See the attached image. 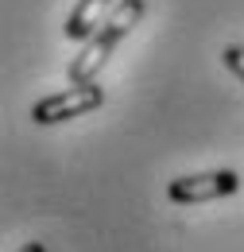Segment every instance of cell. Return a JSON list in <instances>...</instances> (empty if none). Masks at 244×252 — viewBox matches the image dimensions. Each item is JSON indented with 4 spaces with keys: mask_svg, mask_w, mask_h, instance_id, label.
Here are the masks:
<instances>
[{
    "mask_svg": "<svg viewBox=\"0 0 244 252\" xmlns=\"http://www.w3.org/2000/svg\"><path fill=\"white\" fill-rule=\"evenodd\" d=\"M241 190L237 171H202V175H179L167 183V198L175 206H202L217 198H233Z\"/></svg>",
    "mask_w": 244,
    "mask_h": 252,
    "instance_id": "obj_3",
    "label": "cell"
},
{
    "mask_svg": "<svg viewBox=\"0 0 244 252\" xmlns=\"http://www.w3.org/2000/svg\"><path fill=\"white\" fill-rule=\"evenodd\" d=\"M221 63L244 82V47H225V51H221Z\"/></svg>",
    "mask_w": 244,
    "mask_h": 252,
    "instance_id": "obj_5",
    "label": "cell"
},
{
    "mask_svg": "<svg viewBox=\"0 0 244 252\" xmlns=\"http://www.w3.org/2000/svg\"><path fill=\"white\" fill-rule=\"evenodd\" d=\"M109 8H113V0H78V4H74V12L66 16L62 35H66L70 43H86V39H93L97 28L109 20V16H105Z\"/></svg>",
    "mask_w": 244,
    "mask_h": 252,
    "instance_id": "obj_4",
    "label": "cell"
},
{
    "mask_svg": "<svg viewBox=\"0 0 244 252\" xmlns=\"http://www.w3.org/2000/svg\"><path fill=\"white\" fill-rule=\"evenodd\" d=\"M144 8H148L144 0H117L113 12H109V20L97 28L93 39L82 43L78 59L70 63V82H93V78L101 74V66L113 59V51H117L124 39L132 35V28L144 20Z\"/></svg>",
    "mask_w": 244,
    "mask_h": 252,
    "instance_id": "obj_1",
    "label": "cell"
},
{
    "mask_svg": "<svg viewBox=\"0 0 244 252\" xmlns=\"http://www.w3.org/2000/svg\"><path fill=\"white\" fill-rule=\"evenodd\" d=\"M101 105H105V90L97 82H70V90L35 101L31 105V121L35 125H62V121L86 117V113L101 109Z\"/></svg>",
    "mask_w": 244,
    "mask_h": 252,
    "instance_id": "obj_2",
    "label": "cell"
},
{
    "mask_svg": "<svg viewBox=\"0 0 244 252\" xmlns=\"http://www.w3.org/2000/svg\"><path fill=\"white\" fill-rule=\"evenodd\" d=\"M16 252H47V245H39V241H31V245H24V249H16Z\"/></svg>",
    "mask_w": 244,
    "mask_h": 252,
    "instance_id": "obj_6",
    "label": "cell"
}]
</instances>
